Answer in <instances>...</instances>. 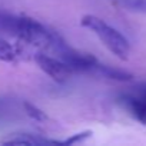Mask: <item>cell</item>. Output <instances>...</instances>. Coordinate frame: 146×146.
I'll return each mask as SVG.
<instances>
[{
	"instance_id": "7",
	"label": "cell",
	"mask_w": 146,
	"mask_h": 146,
	"mask_svg": "<svg viewBox=\"0 0 146 146\" xmlns=\"http://www.w3.org/2000/svg\"><path fill=\"white\" fill-rule=\"evenodd\" d=\"M23 108H25L26 116H29L30 119L37 120V122H44V120H47V115H46L42 109H39L37 106H35L33 103L25 100V102H23Z\"/></svg>"
},
{
	"instance_id": "9",
	"label": "cell",
	"mask_w": 146,
	"mask_h": 146,
	"mask_svg": "<svg viewBox=\"0 0 146 146\" xmlns=\"http://www.w3.org/2000/svg\"><path fill=\"white\" fill-rule=\"evenodd\" d=\"M90 136H92V132H82V133H76V135H73L72 137H69V139L63 140L62 143H64V145H75V143H80V142L86 140V139H88V137H90Z\"/></svg>"
},
{
	"instance_id": "2",
	"label": "cell",
	"mask_w": 146,
	"mask_h": 146,
	"mask_svg": "<svg viewBox=\"0 0 146 146\" xmlns=\"http://www.w3.org/2000/svg\"><path fill=\"white\" fill-rule=\"evenodd\" d=\"M80 23L83 27L95 33L98 39L108 47V50L112 52L117 59L127 60L129 53H130V44H129V40L119 30L108 25L103 19L93 16V15L83 16Z\"/></svg>"
},
{
	"instance_id": "3",
	"label": "cell",
	"mask_w": 146,
	"mask_h": 146,
	"mask_svg": "<svg viewBox=\"0 0 146 146\" xmlns=\"http://www.w3.org/2000/svg\"><path fill=\"white\" fill-rule=\"evenodd\" d=\"M35 62L47 76H50L54 82H59V83H64L73 75H76L75 70L66 62L59 59L57 56L53 57V56H49L44 53H37V54H35Z\"/></svg>"
},
{
	"instance_id": "8",
	"label": "cell",
	"mask_w": 146,
	"mask_h": 146,
	"mask_svg": "<svg viewBox=\"0 0 146 146\" xmlns=\"http://www.w3.org/2000/svg\"><path fill=\"white\" fill-rule=\"evenodd\" d=\"M123 7L137 12V13H146V0H120Z\"/></svg>"
},
{
	"instance_id": "1",
	"label": "cell",
	"mask_w": 146,
	"mask_h": 146,
	"mask_svg": "<svg viewBox=\"0 0 146 146\" xmlns=\"http://www.w3.org/2000/svg\"><path fill=\"white\" fill-rule=\"evenodd\" d=\"M0 30L43 50H52L54 42L60 36L36 19L15 15L3 9H0Z\"/></svg>"
},
{
	"instance_id": "5",
	"label": "cell",
	"mask_w": 146,
	"mask_h": 146,
	"mask_svg": "<svg viewBox=\"0 0 146 146\" xmlns=\"http://www.w3.org/2000/svg\"><path fill=\"white\" fill-rule=\"evenodd\" d=\"M22 108H23V102L19 105L13 99H0V122L19 119L22 113L26 115L25 110L22 112Z\"/></svg>"
},
{
	"instance_id": "4",
	"label": "cell",
	"mask_w": 146,
	"mask_h": 146,
	"mask_svg": "<svg viewBox=\"0 0 146 146\" xmlns=\"http://www.w3.org/2000/svg\"><path fill=\"white\" fill-rule=\"evenodd\" d=\"M116 102L135 120H137L142 125H146V99H143L139 95L129 90V92H125V93L119 95Z\"/></svg>"
},
{
	"instance_id": "6",
	"label": "cell",
	"mask_w": 146,
	"mask_h": 146,
	"mask_svg": "<svg viewBox=\"0 0 146 146\" xmlns=\"http://www.w3.org/2000/svg\"><path fill=\"white\" fill-rule=\"evenodd\" d=\"M5 143H26V145H43V143H60L56 140H49L35 133H17L12 137L3 139Z\"/></svg>"
}]
</instances>
